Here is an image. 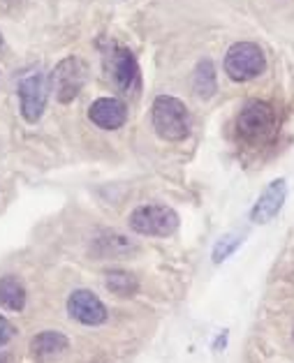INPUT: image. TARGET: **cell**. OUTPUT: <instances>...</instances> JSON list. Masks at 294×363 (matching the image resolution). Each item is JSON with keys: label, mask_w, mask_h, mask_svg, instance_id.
Wrapping results in <instances>:
<instances>
[{"label": "cell", "mask_w": 294, "mask_h": 363, "mask_svg": "<svg viewBox=\"0 0 294 363\" xmlns=\"http://www.w3.org/2000/svg\"><path fill=\"white\" fill-rule=\"evenodd\" d=\"M276 130H278V118L269 102H248L236 116V135L248 146L266 144L276 135Z\"/></svg>", "instance_id": "1"}, {"label": "cell", "mask_w": 294, "mask_h": 363, "mask_svg": "<svg viewBox=\"0 0 294 363\" xmlns=\"http://www.w3.org/2000/svg\"><path fill=\"white\" fill-rule=\"evenodd\" d=\"M153 128L158 137L165 141L188 139L192 130L188 107L172 95H158L153 100Z\"/></svg>", "instance_id": "2"}, {"label": "cell", "mask_w": 294, "mask_h": 363, "mask_svg": "<svg viewBox=\"0 0 294 363\" xmlns=\"http://www.w3.org/2000/svg\"><path fill=\"white\" fill-rule=\"evenodd\" d=\"M128 223L135 234L167 238L179 229V213L165 203H144L132 211Z\"/></svg>", "instance_id": "3"}, {"label": "cell", "mask_w": 294, "mask_h": 363, "mask_svg": "<svg viewBox=\"0 0 294 363\" xmlns=\"http://www.w3.org/2000/svg\"><path fill=\"white\" fill-rule=\"evenodd\" d=\"M266 69L264 51L253 42H236L232 44L225 54V72L232 82H251Z\"/></svg>", "instance_id": "4"}, {"label": "cell", "mask_w": 294, "mask_h": 363, "mask_svg": "<svg viewBox=\"0 0 294 363\" xmlns=\"http://www.w3.org/2000/svg\"><path fill=\"white\" fill-rule=\"evenodd\" d=\"M104 67L109 72L111 84L119 88L123 95H135L141 86L139 65L132 51L126 47H111L104 56Z\"/></svg>", "instance_id": "5"}, {"label": "cell", "mask_w": 294, "mask_h": 363, "mask_svg": "<svg viewBox=\"0 0 294 363\" xmlns=\"http://www.w3.org/2000/svg\"><path fill=\"white\" fill-rule=\"evenodd\" d=\"M86 84V65L79 58H63L51 72V88L60 104H70Z\"/></svg>", "instance_id": "6"}, {"label": "cell", "mask_w": 294, "mask_h": 363, "mask_svg": "<svg viewBox=\"0 0 294 363\" xmlns=\"http://www.w3.org/2000/svg\"><path fill=\"white\" fill-rule=\"evenodd\" d=\"M49 86L42 72H28L19 82V100H21V116L28 123H38L47 107Z\"/></svg>", "instance_id": "7"}, {"label": "cell", "mask_w": 294, "mask_h": 363, "mask_svg": "<svg viewBox=\"0 0 294 363\" xmlns=\"http://www.w3.org/2000/svg\"><path fill=\"white\" fill-rule=\"evenodd\" d=\"M67 313L72 320L84 326H100L107 322V308L93 291L88 289H75L67 298Z\"/></svg>", "instance_id": "8"}, {"label": "cell", "mask_w": 294, "mask_h": 363, "mask_svg": "<svg viewBox=\"0 0 294 363\" xmlns=\"http://www.w3.org/2000/svg\"><path fill=\"white\" fill-rule=\"evenodd\" d=\"M288 199V181L276 179L271 181L262 194L257 197L255 206L251 208V220L255 225H269L271 220L283 211V203Z\"/></svg>", "instance_id": "9"}, {"label": "cell", "mask_w": 294, "mask_h": 363, "mask_svg": "<svg viewBox=\"0 0 294 363\" xmlns=\"http://www.w3.org/2000/svg\"><path fill=\"white\" fill-rule=\"evenodd\" d=\"M88 118L102 130H119L126 125L128 109H126V104L121 100H116V97H100V100H95L91 104V109H88Z\"/></svg>", "instance_id": "10"}, {"label": "cell", "mask_w": 294, "mask_h": 363, "mask_svg": "<svg viewBox=\"0 0 294 363\" xmlns=\"http://www.w3.org/2000/svg\"><path fill=\"white\" fill-rule=\"evenodd\" d=\"M70 347V340L60 331H42L31 340V352L38 361H47L63 354Z\"/></svg>", "instance_id": "11"}, {"label": "cell", "mask_w": 294, "mask_h": 363, "mask_svg": "<svg viewBox=\"0 0 294 363\" xmlns=\"http://www.w3.org/2000/svg\"><path fill=\"white\" fill-rule=\"evenodd\" d=\"M0 308L10 313H21L26 308V287L16 276L0 278Z\"/></svg>", "instance_id": "12"}, {"label": "cell", "mask_w": 294, "mask_h": 363, "mask_svg": "<svg viewBox=\"0 0 294 363\" xmlns=\"http://www.w3.org/2000/svg\"><path fill=\"white\" fill-rule=\"evenodd\" d=\"M137 250H139L137 243L128 241L126 236H121V234H104L100 241H97L95 255H97V259H107V257H114V259H119V257H126V255L137 252Z\"/></svg>", "instance_id": "13"}, {"label": "cell", "mask_w": 294, "mask_h": 363, "mask_svg": "<svg viewBox=\"0 0 294 363\" xmlns=\"http://www.w3.org/2000/svg\"><path fill=\"white\" fill-rule=\"evenodd\" d=\"M104 287L111 291V294L121 296V298H130L137 294L139 289V280L128 271H107L104 273Z\"/></svg>", "instance_id": "14"}, {"label": "cell", "mask_w": 294, "mask_h": 363, "mask_svg": "<svg viewBox=\"0 0 294 363\" xmlns=\"http://www.w3.org/2000/svg\"><path fill=\"white\" fill-rule=\"evenodd\" d=\"M192 88H195V93H197V97H202V100H209V97L218 91L216 67H213V63H211L209 58L202 60V63L197 65V69H195Z\"/></svg>", "instance_id": "15"}, {"label": "cell", "mask_w": 294, "mask_h": 363, "mask_svg": "<svg viewBox=\"0 0 294 363\" xmlns=\"http://www.w3.org/2000/svg\"><path fill=\"white\" fill-rule=\"evenodd\" d=\"M244 241H246L244 232H232V234L220 236L216 241V245H213V252H211L213 264H222L225 259H229V257L244 245Z\"/></svg>", "instance_id": "16"}, {"label": "cell", "mask_w": 294, "mask_h": 363, "mask_svg": "<svg viewBox=\"0 0 294 363\" xmlns=\"http://www.w3.org/2000/svg\"><path fill=\"white\" fill-rule=\"evenodd\" d=\"M225 340H227V331H222V335H218L216 345H213V350H220V345H222V347H225Z\"/></svg>", "instance_id": "17"}, {"label": "cell", "mask_w": 294, "mask_h": 363, "mask_svg": "<svg viewBox=\"0 0 294 363\" xmlns=\"http://www.w3.org/2000/svg\"><path fill=\"white\" fill-rule=\"evenodd\" d=\"M0 363H7V359H5V357H0Z\"/></svg>", "instance_id": "18"}, {"label": "cell", "mask_w": 294, "mask_h": 363, "mask_svg": "<svg viewBox=\"0 0 294 363\" xmlns=\"http://www.w3.org/2000/svg\"><path fill=\"white\" fill-rule=\"evenodd\" d=\"M0 47H3V35H0Z\"/></svg>", "instance_id": "19"}]
</instances>
